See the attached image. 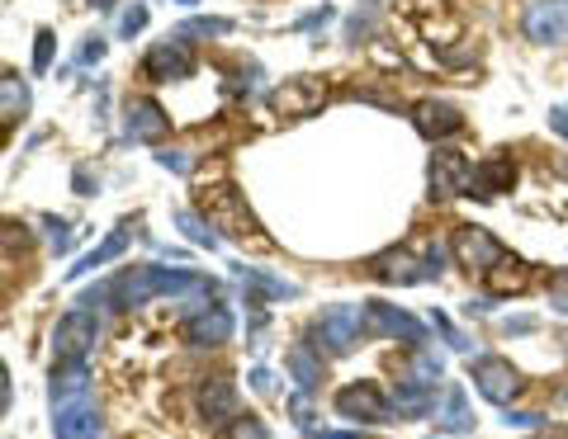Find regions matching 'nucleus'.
Masks as SVG:
<instances>
[{"instance_id":"obj_1","label":"nucleus","mask_w":568,"mask_h":439,"mask_svg":"<svg viewBox=\"0 0 568 439\" xmlns=\"http://www.w3.org/2000/svg\"><path fill=\"white\" fill-rule=\"evenodd\" d=\"M209 288L205 274L189 269H161V265H133L128 274H119L110 293L119 298V308H138L147 298H181V293H199Z\"/></svg>"},{"instance_id":"obj_2","label":"nucleus","mask_w":568,"mask_h":439,"mask_svg":"<svg viewBox=\"0 0 568 439\" xmlns=\"http://www.w3.org/2000/svg\"><path fill=\"white\" fill-rule=\"evenodd\" d=\"M360 336H365V312L356 303H332L313 322V340L328 354H350V350L360 346Z\"/></svg>"},{"instance_id":"obj_3","label":"nucleus","mask_w":568,"mask_h":439,"mask_svg":"<svg viewBox=\"0 0 568 439\" xmlns=\"http://www.w3.org/2000/svg\"><path fill=\"white\" fill-rule=\"evenodd\" d=\"M328 104V80L318 76H289L284 86L270 90V114L280 118H313Z\"/></svg>"},{"instance_id":"obj_4","label":"nucleus","mask_w":568,"mask_h":439,"mask_svg":"<svg viewBox=\"0 0 568 439\" xmlns=\"http://www.w3.org/2000/svg\"><path fill=\"white\" fill-rule=\"evenodd\" d=\"M199 203H205V213H209V223H219L227 227L233 237L242 241H261V231H256V217L247 213V203H242L237 195V185H209V189H199Z\"/></svg>"},{"instance_id":"obj_5","label":"nucleus","mask_w":568,"mask_h":439,"mask_svg":"<svg viewBox=\"0 0 568 439\" xmlns=\"http://www.w3.org/2000/svg\"><path fill=\"white\" fill-rule=\"evenodd\" d=\"M469 378H473V388H479V397H489L493 406H507L511 397H521V388H526V378L517 374V364H511V360H497V354H483V360H473V364H469Z\"/></svg>"},{"instance_id":"obj_6","label":"nucleus","mask_w":568,"mask_h":439,"mask_svg":"<svg viewBox=\"0 0 568 439\" xmlns=\"http://www.w3.org/2000/svg\"><path fill=\"white\" fill-rule=\"evenodd\" d=\"M95 340H100V317H95V308H72L58 322V331H52V354H58V360H86V350H95Z\"/></svg>"},{"instance_id":"obj_7","label":"nucleus","mask_w":568,"mask_h":439,"mask_svg":"<svg viewBox=\"0 0 568 439\" xmlns=\"http://www.w3.org/2000/svg\"><path fill=\"white\" fill-rule=\"evenodd\" d=\"M521 29L535 48H564L568 43V0H531Z\"/></svg>"},{"instance_id":"obj_8","label":"nucleus","mask_w":568,"mask_h":439,"mask_svg":"<svg viewBox=\"0 0 568 439\" xmlns=\"http://www.w3.org/2000/svg\"><path fill=\"white\" fill-rule=\"evenodd\" d=\"M336 411H342L346 421H356V425H388V421H398L394 402H388L374 382H350V388H342V392H336Z\"/></svg>"},{"instance_id":"obj_9","label":"nucleus","mask_w":568,"mask_h":439,"mask_svg":"<svg viewBox=\"0 0 568 439\" xmlns=\"http://www.w3.org/2000/svg\"><path fill=\"white\" fill-rule=\"evenodd\" d=\"M365 331L403 340L408 350H422L427 346V326L417 322V317H408L403 308H394V303H370V308H365Z\"/></svg>"},{"instance_id":"obj_10","label":"nucleus","mask_w":568,"mask_h":439,"mask_svg":"<svg viewBox=\"0 0 568 439\" xmlns=\"http://www.w3.org/2000/svg\"><path fill=\"white\" fill-rule=\"evenodd\" d=\"M450 251H455V260L465 269H493L497 260H503L507 251H503V241L493 237V231H483V227H459L455 237H450Z\"/></svg>"},{"instance_id":"obj_11","label":"nucleus","mask_w":568,"mask_h":439,"mask_svg":"<svg viewBox=\"0 0 568 439\" xmlns=\"http://www.w3.org/2000/svg\"><path fill=\"white\" fill-rule=\"evenodd\" d=\"M469 161L459 152H436L427 166V180H431V199H455V195H469Z\"/></svg>"},{"instance_id":"obj_12","label":"nucleus","mask_w":568,"mask_h":439,"mask_svg":"<svg viewBox=\"0 0 568 439\" xmlns=\"http://www.w3.org/2000/svg\"><path fill=\"white\" fill-rule=\"evenodd\" d=\"M181 336L189 340V346H199V350L227 346V340H233V312H227V308H205V312H195V317L181 326Z\"/></svg>"},{"instance_id":"obj_13","label":"nucleus","mask_w":568,"mask_h":439,"mask_svg":"<svg viewBox=\"0 0 568 439\" xmlns=\"http://www.w3.org/2000/svg\"><path fill=\"white\" fill-rule=\"evenodd\" d=\"M412 128L422 133L427 142H445V137H455L459 128H465V114L445 100H422L412 109Z\"/></svg>"},{"instance_id":"obj_14","label":"nucleus","mask_w":568,"mask_h":439,"mask_svg":"<svg viewBox=\"0 0 568 439\" xmlns=\"http://www.w3.org/2000/svg\"><path fill=\"white\" fill-rule=\"evenodd\" d=\"M370 274H374V279H384V284H422V279H436L427 260H417L412 251H403V246H398V251L374 255V260H370Z\"/></svg>"},{"instance_id":"obj_15","label":"nucleus","mask_w":568,"mask_h":439,"mask_svg":"<svg viewBox=\"0 0 568 439\" xmlns=\"http://www.w3.org/2000/svg\"><path fill=\"white\" fill-rule=\"evenodd\" d=\"M143 72L152 76V80H185L189 72H195L185 38H166V43H157V48L143 58Z\"/></svg>"},{"instance_id":"obj_16","label":"nucleus","mask_w":568,"mask_h":439,"mask_svg":"<svg viewBox=\"0 0 568 439\" xmlns=\"http://www.w3.org/2000/svg\"><path fill=\"white\" fill-rule=\"evenodd\" d=\"M52 435H58V439H95V435H100V411H95L90 397L62 402L58 416H52Z\"/></svg>"},{"instance_id":"obj_17","label":"nucleus","mask_w":568,"mask_h":439,"mask_svg":"<svg viewBox=\"0 0 568 439\" xmlns=\"http://www.w3.org/2000/svg\"><path fill=\"white\" fill-rule=\"evenodd\" d=\"M199 411H205L209 425H233L237 421V382L227 374H213L199 388Z\"/></svg>"},{"instance_id":"obj_18","label":"nucleus","mask_w":568,"mask_h":439,"mask_svg":"<svg viewBox=\"0 0 568 439\" xmlns=\"http://www.w3.org/2000/svg\"><path fill=\"white\" fill-rule=\"evenodd\" d=\"M171 128V118H166V109L152 104V100H128L124 109V133L133 137V142H157V137H166Z\"/></svg>"},{"instance_id":"obj_19","label":"nucleus","mask_w":568,"mask_h":439,"mask_svg":"<svg viewBox=\"0 0 568 439\" xmlns=\"http://www.w3.org/2000/svg\"><path fill=\"white\" fill-rule=\"evenodd\" d=\"M517 185V161L511 156H489L469 171V195L489 199V195H503V189Z\"/></svg>"},{"instance_id":"obj_20","label":"nucleus","mask_w":568,"mask_h":439,"mask_svg":"<svg viewBox=\"0 0 568 439\" xmlns=\"http://www.w3.org/2000/svg\"><path fill=\"white\" fill-rule=\"evenodd\" d=\"M483 284H489V298H511V293H526L531 284V265L517 255H503L493 269H483Z\"/></svg>"},{"instance_id":"obj_21","label":"nucleus","mask_w":568,"mask_h":439,"mask_svg":"<svg viewBox=\"0 0 568 439\" xmlns=\"http://www.w3.org/2000/svg\"><path fill=\"white\" fill-rule=\"evenodd\" d=\"M86 364L81 360H58L52 364V382H48V392H52V406H62V402H76V397H86Z\"/></svg>"},{"instance_id":"obj_22","label":"nucleus","mask_w":568,"mask_h":439,"mask_svg":"<svg viewBox=\"0 0 568 439\" xmlns=\"http://www.w3.org/2000/svg\"><path fill=\"white\" fill-rule=\"evenodd\" d=\"M436 416H441V430H445V435H469V430H473V416H469L465 388H450V392H445V406L436 411Z\"/></svg>"},{"instance_id":"obj_23","label":"nucleus","mask_w":568,"mask_h":439,"mask_svg":"<svg viewBox=\"0 0 568 439\" xmlns=\"http://www.w3.org/2000/svg\"><path fill=\"white\" fill-rule=\"evenodd\" d=\"M284 364H289V374H294V382H299V392H313L318 382H322V360L308 346H294L289 354H284Z\"/></svg>"},{"instance_id":"obj_24","label":"nucleus","mask_w":568,"mask_h":439,"mask_svg":"<svg viewBox=\"0 0 568 439\" xmlns=\"http://www.w3.org/2000/svg\"><path fill=\"white\" fill-rule=\"evenodd\" d=\"M128 251V231H110V237H104V246H95V251L81 260V265H72L66 269V279H81V274H90V269H100L104 260H114V255H124Z\"/></svg>"},{"instance_id":"obj_25","label":"nucleus","mask_w":568,"mask_h":439,"mask_svg":"<svg viewBox=\"0 0 568 439\" xmlns=\"http://www.w3.org/2000/svg\"><path fill=\"white\" fill-rule=\"evenodd\" d=\"M24 109H29V86H20V80H0V128L15 123Z\"/></svg>"},{"instance_id":"obj_26","label":"nucleus","mask_w":568,"mask_h":439,"mask_svg":"<svg viewBox=\"0 0 568 439\" xmlns=\"http://www.w3.org/2000/svg\"><path fill=\"white\" fill-rule=\"evenodd\" d=\"M175 227H181V231H185V237L195 241V246H209V251H219V231H213V227H209L199 213H189V209H175Z\"/></svg>"},{"instance_id":"obj_27","label":"nucleus","mask_w":568,"mask_h":439,"mask_svg":"<svg viewBox=\"0 0 568 439\" xmlns=\"http://www.w3.org/2000/svg\"><path fill=\"white\" fill-rule=\"evenodd\" d=\"M242 279L256 284V288H261V293H270V298H299V288H294V284L270 279V274H261V269H247V265H242Z\"/></svg>"},{"instance_id":"obj_28","label":"nucleus","mask_w":568,"mask_h":439,"mask_svg":"<svg viewBox=\"0 0 568 439\" xmlns=\"http://www.w3.org/2000/svg\"><path fill=\"white\" fill-rule=\"evenodd\" d=\"M189 34H199V38H209V34H233V24L227 20H189L175 29V38H189Z\"/></svg>"},{"instance_id":"obj_29","label":"nucleus","mask_w":568,"mask_h":439,"mask_svg":"<svg viewBox=\"0 0 568 439\" xmlns=\"http://www.w3.org/2000/svg\"><path fill=\"white\" fill-rule=\"evenodd\" d=\"M52 43H58V38H52V29H38L34 34V72L44 76L48 66H52Z\"/></svg>"},{"instance_id":"obj_30","label":"nucleus","mask_w":568,"mask_h":439,"mask_svg":"<svg viewBox=\"0 0 568 439\" xmlns=\"http://www.w3.org/2000/svg\"><path fill=\"white\" fill-rule=\"evenodd\" d=\"M227 439H270V435H266V425L256 416H237L233 425H227Z\"/></svg>"},{"instance_id":"obj_31","label":"nucleus","mask_w":568,"mask_h":439,"mask_svg":"<svg viewBox=\"0 0 568 439\" xmlns=\"http://www.w3.org/2000/svg\"><path fill=\"white\" fill-rule=\"evenodd\" d=\"M289 416H294V425H299V430H308V425H313V402H308V392H299L289 402Z\"/></svg>"},{"instance_id":"obj_32","label":"nucleus","mask_w":568,"mask_h":439,"mask_svg":"<svg viewBox=\"0 0 568 439\" xmlns=\"http://www.w3.org/2000/svg\"><path fill=\"white\" fill-rule=\"evenodd\" d=\"M143 24H147V10H143V5H133V10H124V20H119V34L133 38V34L143 29Z\"/></svg>"},{"instance_id":"obj_33","label":"nucleus","mask_w":568,"mask_h":439,"mask_svg":"<svg viewBox=\"0 0 568 439\" xmlns=\"http://www.w3.org/2000/svg\"><path fill=\"white\" fill-rule=\"evenodd\" d=\"M431 326H436V331H441L445 340H450V346H455V350H469V340H465V336H459V331H455V326H450V317H441V312H436V317H431Z\"/></svg>"},{"instance_id":"obj_34","label":"nucleus","mask_w":568,"mask_h":439,"mask_svg":"<svg viewBox=\"0 0 568 439\" xmlns=\"http://www.w3.org/2000/svg\"><path fill=\"white\" fill-rule=\"evenodd\" d=\"M44 227H48V241L58 246V251H66V246H72V227H66V223H52V217H48Z\"/></svg>"},{"instance_id":"obj_35","label":"nucleus","mask_w":568,"mask_h":439,"mask_svg":"<svg viewBox=\"0 0 568 439\" xmlns=\"http://www.w3.org/2000/svg\"><path fill=\"white\" fill-rule=\"evenodd\" d=\"M157 161H161L166 171H175V175H185V171H189V156H181V152H157Z\"/></svg>"},{"instance_id":"obj_36","label":"nucleus","mask_w":568,"mask_h":439,"mask_svg":"<svg viewBox=\"0 0 568 439\" xmlns=\"http://www.w3.org/2000/svg\"><path fill=\"white\" fill-rule=\"evenodd\" d=\"M507 336H526V331H535V317H507Z\"/></svg>"},{"instance_id":"obj_37","label":"nucleus","mask_w":568,"mask_h":439,"mask_svg":"<svg viewBox=\"0 0 568 439\" xmlns=\"http://www.w3.org/2000/svg\"><path fill=\"white\" fill-rule=\"evenodd\" d=\"M503 425H540V411H507Z\"/></svg>"},{"instance_id":"obj_38","label":"nucleus","mask_w":568,"mask_h":439,"mask_svg":"<svg viewBox=\"0 0 568 439\" xmlns=\"http://www.w3.org/2000/svg\"><path fill=\"white\" fill-rule=\"evenodd\" d=\"M550 128L559 133V137H568V104H559V109H550Z\"/></svg>"},{"instance_id":"obj_39","label":"nucleus","mask_w":568,"mask_h":439,"mask_svg":"<svg viewBox=\"0 0 568 439\" xmlns=\"http://www.w3.org/2000/svg\"><path fill=\"white\" fill-rule=\"evenodd\" d=\"M104 58V43H100V38H95V43H86V48H81V62H100Z\"/></svg>"},{"instance_id":"obj_40","label":"nucleus","mask_w":568,"mask_h":439,"mask_svg":"<svg viewBox=\"0 0 568 439\" xmlns=\"http://www.w3.org/2000/svg\"><path fill=\"white\" fill-rule=\"evenodd\" d=\"M76 195H95V185H90L86 171H76Z\"/></svg>"},{"instance_id":"obj_41","label":"nucleus","mask_w":568,"mask_h":439,"mask_svg":"<svg viewBox=\"0 0 568 439\" xmlns=\"http://www.w3.org/2000/svg\"><path fill=\"white\" fill-rule=\"evenodd\" d=\"M251 382H256V392H270V374H266V368H256Z\"/></svg>"},{"instance_id":"obj_42","label":"nucleus","mask_w":568,"mask_h":439,"mask_svg":"<svg viewBox=\"0 0 568 439\" xmlns=\"http://www.w3.org/2000/svg\"><path fill=\"white\" fill-rule=\"evenodd\" d=\"M5 402H10V378H5V368H0V411H5Z\"/></svg>"},{"instance_id":"obj_43","label":"nucleus","mask_w":568,"mask_h":439,"mask_svg":"<svg viewBox=\"0 0 568 439\" xmlns=\"http://www.w3.org/2000/svg\"><path fill=\"white\" fill-rule=\"evenodd\" d=\"M531 439H568V430H540V435H531Z\"/></svg>"},{"instance_id":"obj_44","label":"nucleus","mask_w":568,"mask_h":439,"mask_svg":"<svg viewBox=\"0 0 568 439\" xmlns=\"http://www.w3.org/2000/svg\"><path fill=\"white\" fill-rule=\"evenodd\" d=\"M313 439H360V435H313Z\"/></svg>"},{"instance_id":"obj_45","label":"nucleus","mask_w":568,"mask_h":439,"mask_svg":"<svg viewBox=\"0 0 568 439\" xmlns=\"http://www.w3.org/2000/svg\"><path fill=\"white\" fill-rule=\"evenodd\" d=\"M95 10H114V0H95Z\"/></svg>"},{"instance_id":"obj_46","label":"nucleus","mask_w":568,"mask_h":439,"mask_svg":"<svg viewBox=\"0 0 568 439\" xmlns=\"http://www.w3.org/2000/svg\"><path fill=\"white\" fill-rule=\"evenodd\" d=\"M181 5H195V0H181Z\"/></svg>"}]
</instances>
